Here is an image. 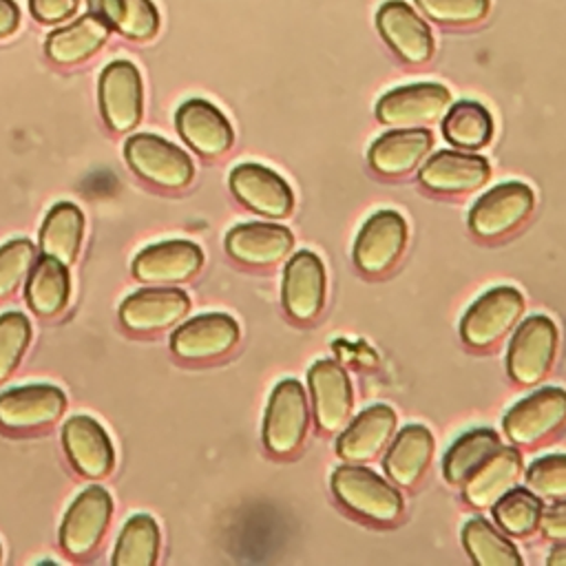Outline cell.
<instances>
[{"mask_svg": "<svg viewBox=\"0 0 566 566\" xmlns=\"http://www.w3.org/2000/svg\"><path fill=\"white\" fill-rule=\"evenodd\" d=\"M332 491L345 509L376 524H394L402 515L400 493L363 464L338 467Z\"/></svg>", "mask_w": 566, "mask_h": 566, "instance_id": "1", "label": "cell"}, {"mask_svg": "<svg viewBox=\"0 0 566 566\" xmlns=\"http://www.w3.org/2000/svg\"><path fill=\"white\" fill-rule=\"evenodd\" d=\"M310 427L305 389L296 380H281L268 402L263 420V444L272 455L285 458L301 449Z\"/></svg>", "mask_w": 566, "mask_h": 566, "instance_id": "2", "label": "cell"}, {"mask_svg": "<svg viewBox=\"0 0 566 566\" xmlns=\"http://www.w3.org/2000/svg\"><path fill=\"white\" fill-rule=\"evenodd\" d=\"M524 296L509 285L484 292L464 312L460 321V336L473 349H486L500 343L513 325L522 318Z\"/></svg>", "mask_w": 566, "mask_h": 566, "instance_id": "3", "label": "cell"}, {"mask_svg": "<svg viewBox=\"0 0 566 566\" xmlns=\"http://www.w3.org/2000/svg\"><path fill=\"white\" fill-rule=\"evenodd\" d=\"M555 352H557L555 323L542 314L524 318L509 345V356H506L509 376L524 387L537 385L551 371Z\"/></svg>", "mask_w": 566, "mask_h": 566, "instance_id": "4", "label": "cell"}, {"mask_svg": "<svg viewBox=\"0 0 566 566\" xmlns=\"http://www.w3.org/2000/svg\"><path fill=\"white\" fill-rule=\"evenodd\" d=\"M124 153L130 168L155 186L179 190L192 181L195 168L190 157L179 146L159 135H133L126 142Z\"/></svg>", "mask_w": 566, "mask_h": 566, "instance_id": "5", "label": "cell"}, {"mask_svg": "<svg viewBox=\"0 0 566 566\" xmlns=\"http://www.w3.org/2000/svg\"><path fill=\"white\" fill-rule=\"evenodd\" d=\"M535 195L522 181H504L482 195L469 214V228L475 237L493 241L517 226H522L533 212Z\"/></svg>", "mask_w": 566, "mask_h": 566, "instance_id": "6", "label": "cell"}, {"mask_svg": "<svg viewBox=\"0 0 566 566\" xmlns=\"http://www.w3.org/2000/svg\"><path fill=\"white\" fill-rule=\"evenodd\" d=\"M449 104V88L436 82H418L385 93L376 104V117L394 128H420L438 122Z\"/></svg>", "mask_w": 566, "mask_h": 566, "instance_id": "7", "label": "cell"}, {"mask_svg": "<svg viewBox=\"0 0 566 566\" xmlns=\"http://www.w3.org/2000/svg\"><path fill=\"white\" fill-rule=\"evenodd\" d=\"M566 422V389L544 387L515 402L504 416V431L511 442L533 447L546 440Z\"/></svg>", "mask_w": 566, "mask_h": 566, "instance_id": "8", "label": "cell"}, {"mask_svg": "<svg viewBox=\"0 0 566 566\" xmlns=\"http://www.w3.org/2000/svg\"><path fill=\"white\" fill-rule=\"evenodd\" d=\"M407 243V223L396 210L374 212L354 241V263L367 276L389 272Z\"/></svg>", "mask_w": 566, "mask_h": 566, "instance_id": "9", "label": "cell"}, {"mask_svg": "<svg viewBox=\"0 0 566 566\" xmlns=\"http://www.w3.org/2000/svg\"><path fill=\"white\" fill-rule=\"evenodd\" d=\"M99 108L106 124L117 133H128L139 124L144 88L133 62L115 60L106 64L99 75Z\"/></svg>", "mask_w": 566, "mask_h": 566, "instance_id": "10", "label": "cell"}, {"mask_svg": "<svg viewBox=\"0 0 566 566\" xmlns=\"http://www.w3.org/2000/svg\"><path fill=\"white\" fill-rule=\"evenodd\" d=\"M376 27L402 62L420 66L433 57L431 29L405 0H387L380 4Z\"/></svg>", "mask_w": 566, "mask_h": 566, "instance_id": "11", "label": "cell"}, {"mask_svg": "<svg viewBox=\"0 0 566 566\" xmlns=\"http://www.w3.org/2000/svg\"><path fill=\"white\" fill-rule=\"evenodd\" d=\"M113 513V502L106 489L88 486L82 491L73 504L69 506L62 526H60V544L62 548L73 555L82 557L88 555L102 539L108 520Z\"/></svg>", "mask_w": 566, "mask_h": 566, "instance_id": "12", "label": "cell"}, {"mask_svg": "<svg viewBox=\"0 0 566 566\" xmlns=\"http://www.w3.org/2000/svg\"><path fill=\"white\" fill-rule=\"evenodd\" d=\"M237 340V321L228 314L210 312L179 325L170 336V347L184 360H210L228 354Z\"/></svg>", "mask_w": 566, "mask_h": 566, "instance_id": "13", "label": "cell"}, {"mask_svg": "<svg viewBox=\"0 0 566 566\" xmlns=\"http://www.w3.org/2000/svg\"><path fill=\"white\" fill-rule=\"evenodd\" d=\"M283 307L285 312L301 321H314L325 305V268L323 261L310 252H296L283 272Z\"/></svg>", "mask_w": 566, "mask_h": 566, "instance_id": "14", "label": "cell"}, {"mask_svg": "<svg viewBox=\"0 0 566 566\" xmlns=\"http://www.w3.org/2000/svg\"><path fill=\"white\" fill-rule=\"evenodd\" d=\"M230 188L243 206L265 217L279 219L294 208V195L287 181L261 164H239L230 172Z\"/></svg>", "mask_w": 566, "mask_h": 566, "instance_id": "15", "label": "cell"}, {"mask_svg": "<svg viewBox=\"0 0 566 566\" xmlns=\"http://www.w3.org/2000/svg\"><path fill=\"white\" fill-rule=\"evenodd\" d=\"M314 400L316 424L325 433H336L352 413V382L347 371L334 360H316L307 374Z\"/></svg>", "mask_w": 566, "mask_h": 566, "instance_id": "16", "label": "cell"}, {"mask_svg": "<svg viewBox=\"0 0 566 566\" xmlns=\"http://www.w3.org/2000/svg\"><path fill=\"white\" fill-rule=\"evenodd\" d=\"M203 265V252L190 241H161L144 248L133 261V274L142 283L170 285L188 281Z\"/></svg>", "mask_w": 566, "mask_h": 566, "instance_id": "17", "label": "cell"}, {"mask_svg": "<svg viewBox=\"0 0 566 566\" xmlns=\"http://www.w3.org/2000/svg\"><path fill=\"white\" fill-rule=\"evenodd\" d=\"M190 310L186 292L177 287H144L133 292L119 305V321L130 332H157L166 329Z\"/></svg>", "mask_w": 566, "mask_h": 566, "instance_id": "18", "label": "cell"}, {"mask_svg": "<svg viewBox=\"0 0 566 566\" xmlns=\"http://www.w3.org/2000/svg\"><path fill=\"white\" fill-rule=\"evenodd\" d=\"M489 175V161L480 155L460 150H438L424 161L418 179L424 188L433 192L460 195L482 188Z\"/></svg>", "mask_w": 566, "mask_h": 566, "instance_id": "19", "label": "cell"}, {"mask_svg": "<svg viewBox=\"0 0 566 566\" xmlns=\"http://www.w3.org/2000/svg\"><path fill=\"white\" fill-rule=\"evenodd\" d=\"M66 398L53 385H27L0 394V424L15 431L44 427L62 416Z\"/></svg>", "mask_w": 566, "mask_h": 566, "instance_id": "20", "label": "cell"}, {"mask_svg": "<svg viewBox=\"0 0 566 566\" xmlns=\"http://www.w3.org/2000/svg\"><path fill=\"white\" fill-rule=\"evenodd\" d=\"M177 130L184 142L203 157H219L234 142L228 117L206 99H188L177 111Z\"/></svg>", "mask_w": 566, "mask_h": 566, "instance_id": "21", "label": "cell"}, {"mask_svg": "<svg viewBox=\"0 0 566 566\" xmlns=\"http://www.w3.org/2000/svg\"><path fill=\"white\" fill-rule=\"evenodd\" d=\"M396 431V413L387 405H374L360 411L336 440V453L349 464L374 460Z\"/></svg>", "mask_w": 566, "mask_h": 566, "instance_id": "22", "label": "cell"}, {"mask_svg": "<svg viewBox=\"0 0 566 566\" xmlns=\"http://www.w3.org/2000/svg\"><path fill=\"white\" fill-rule=\"evenodd\" d=\"M62 442L73 467L86 478H104L113 469V444L104 427L88 416H73L64 422Z\"/></svg>", "mask_w": 566, "mask_h": 566, "instance_id": "23", "label": "cell"}, {"mask_svg": "<svg viewBox=\"0 0 566 566\" xmlns=\"http://www.w3.org/2000/svg\"><path fill=\"white\" fill-rule=\"evenodd\" d=\"M294 237L276 223H241L226 237L228 254L245 265H274L287 256Z\"/></svg>", "mask_w": 566, "mask_h": 566, "instance_id": "24", "label": "cell"}, {"mask_svg": "<svg viewBox=\"0 0 566 566\" xmlns=\"http://www.w3.org/2000/svg\"><path fill=\"white\" fill-rule=\"evenodd\" d=\"M433 135L427 128H396L380 135L369 148V166L385 177L411 172L431 150Z\"/></svg>", "mask_w": 566, "mask_h": 566, "instance_id": "25", "label": "cell"}, {"mask_svg": "<svg viewBox=\"0 0 566 566\" xmlns=\"http://www.w3.org/2000/svg\"><path fill=\"white\" fill-rule=\"evenodd\" d=\"M520 475H522L520 451L511 447H500L464 480V500L473 509H489L506 491H511L517 484Z\"/></svg>", "mask_w": 566, "mask_h": 566, "instance_id": "26", "label": "cell"}, {"mask_svg": "<svg viewBox=\"0 0 566 566\" xmlns=\"http://www.w3.org/2000/svg\"><path fill=\"white\" fill-rule=\"evenodd\" d=\"M433 436L422 424H407L398 431L385 455V471L398 486L411 489L420 482L433 458Z\"/></svg>", "mask_w": 566, "mask_h": 566, "instance_id": "27", "label": "cell"}, {"mask_svg": "<svg viewBox=\"0 0 566 566\" xmlns=\"http://www.w3.org/2000/svg\"><path fill=\"white\" fill-rule=\"evenodd\" d=\"M111 35V24L97 11H91L71 24L49 33L44 51L55 64H77L91 57Z\"/></svg>", "mask_w": 566, "mask_h": 566, "instance_id": "28", "label": "cell"}, {"mask_svg": "<svg viewBox=\"0 0 566 566\" xmlns=\"http://www.w3.org/2000/svg\"><path fill=\"white\" fill-rule=\"evenodd\" d=\"M69 292L71 279L66 265L46 254L35 259L27 281V301L31 310L40 316H53L66 305Z\"/></svg>", "mask_w": 566, "mask_h": 566, "instance_id": "29", "label": "cell"}, {"mask_svg": "<svg viewBox=\"0 0 566 566\" xmlns=\"http://www.w3.org/2000/svg\"><path fill=\"white\" fill-rule=\"evenodd\" d=\"M84 232V217L73 203H55L40 230V248L46 256L57 259L64 265H71L77 256Z\"/></svg>", "mask_w": 566, "mask_h": 566, "instance_id": "30", "label": "cell"}, {"mask_svg": "<svg viewBox=\"0 0 566 566\" xmlns=\"http://www.w3.org/2000/svg\"><path fill=\"white\" fill-rule=\"evenodd\" d=\"M442 135L458 148L480 150L493 137V117L484 104L460 99L447 108L442 119Z\"/></svg>", "mask_w": 566, "mask_h": 566, "instance_id": "31", "label": "cell"}, {"mask_svg": "<svg viewBox=\"0 0 566 566\" xmlns=\"http://www.w3.org/2000/svg\"><path fill=\"white\" fill-rule=\"evenodd\" d=\"M500 449V438L491 429H473L460 436L444 455L442 471L447 482L462 484L489 455Z\"/></svg>", "mask_w": 566, "mask_h": 566, "instance_id": "32", "label": "cell"}, {"mask_svg": "<svg viewBox=\"0 0 566 566\" xmlns=\"http://www.w3.org/2000/svg\"><path fill=\"white\" fill-rule=\"evenodd\" d=\"M159 528L150 515H133L115 544V566H153L159 555Z\"/></svg>", "mask_w": 566, "mask_h": 566, "instance_id": "33", "label": "cell"}, {"mask_svg": "<svg viewBox=\"0 0 566 566\" xmlns=\"http://www.w3.org/2000/svg\"><path fill=\"white\" fill-rule=\"evenodd\" d=\"M462 544L469 557L480 566H522V555L515 546L482 517H473L464 524Z\"/></svg>", "mask_w": 566, "mask_h": 566, "instance_id": "34", "label": "cell"}, {"mask_svg": "<svg viewBox=\"0 0 566 566\" xmlns=\"http://www.w3.org/2000/svg\"><path fill=\"white\" fill-rule=\"evenodd\" d=\"M97 13L128 40H150L159 29V11L153 0H99Z\"/></svg>", "mask_w": 566, "mask_h": 566, "instance_id": "35", "label": "cell"}, {"mask_svg": "<svg viewBox=\"0 0 566 566\" xmlns=\"http://www.w3.org/2000/svg\"><path fill=\"white\" fill-rule=\"evenodd\" d=\"M544 504L528 489H511L493 504L497 526L515 537H526L539 526Z\"/></svg>", "mask_w": 566, "mask_h": 566, "instance_id": "36", "label": "cell"}, {"mask_svg": "<svg viewBox=\"0 0 566 566\" xmlns=\"http://www.w3.org/2000/svg\"><path fill=\"white\" fill-rule=\"evenodd\" d=\"M422 13L447 27H469L486 18L491 0H416Z\"/></svg>", "mask_w": 566, "mask_h": 566, "instance_id": "37", "label": "cell"}, {"mask_svg": "<svg viewBox=\"0 0 566 566\" xmlns=\"http://www.w3.org/2000/svg\"><path fill=\"white\" fill-rule=\"evenodd\" d=\"M526 486L537 497H566V453H553L535 460L526 471Z\"/></svg>", "mask_w": 566, "mask_h": 566, "instance_id": "38", "label": "cell"}, {"mask_svg": "<svg viewBox=\"0 0 566 566\" xmlns=\"http://www.w3.org/2000/svg\"><path fill=\"white\" fill-rule=\"evenodd\" d=\"M31 338L29 321L18 312H7L0 316V382L20 363Z\"/></svg>", "mask_w": 566, "mask_h": 566, "instance_id": "39", "label": "cell"}, {"mask_svg": "<svg viewBox=\"0 0 566 566\" xmlns=\"http://www.w3.org/2000/svg\"><path fill=\"white\" fill-rule=\"evenodd\" d=\"M35 263V245L29 239H13L0 248V298L9 296Z\"/></svg>", "mask_w": 566, "mask_h": 566, "instance_id": "40", "label": "cell"}, {"mask_svg": "<svg viewBox=\"0 0 566 566\" xmlns=\"http://www.w3.org/2000/svg\"><path fill=\"white\" fill-rule=\"evenodd\" d=\"M80 0H29V9L35 20L55 24L71 18L77 11Z\"/></svg>", "mask_w": 566, "mask_h": 566, "instance_id": "41", "label": "cell"}, {"mask_svg": "<svg viewBox=\"0 0 566 566\" xmlns=\"http://www.w3.org/2000/svg\"><path fill=\"white\" fill-rule=\"evenodd\" d=\"M539 526L544 537L553 542H566V497L542 511Z\"/></svg>", "mask_w": 566, "mask_h": 566, "instance_id": "42", "label": "cell"}, {"mask_svg": "<svg viewBox=\"0 0 566 566\" xmlns=\"http://www.w3.org/2000/svg\"><path fill=\"white\" fill-rule=\"evenodd\" d=\"M20 24V9L13 0H0V38L11 35Z\"/></svg>", "mask_w": 566, "mask_h": 566, "instance_id": "43", "label": "cell"}, {"mask_svg": "<svg viewBox=\"0 0 566 566\" xmlns=\"http://www.w3.org/2000/svg\"><path fill=\"white\" fill-rule=\"evenodd\" d=\"M548 566H566V542H559L546 557Z\"/></svg>", "mask_w": 566, "mask_h": 566, "instance_id": "44", "label": "cell"}, {"mask_svg": "<svg viewBox=\"0 0 566 566\" xmlns=\"http://www.w3.org/2000/svg\"><path fill=\"white\" fill-rule=\"evenodd\" d=\"M86 2H88L91 11H97V7H99V0H86Z\"/></svg>", "mask_w": 566, "mask_h": 566, "instance_id": "45", "label": "cell"}, {"mask_svg": "<svg viewBox=\"0 0 566 566\" xmlns=\"http://www.w3.org/2000/svg\"><path fill=\"white\" fill-rule=\"evenodd\" d=\"M0 557H2V548H0Z\"/></svg>", "mask_w": 566, "mask_h": 566, "instance_id": "46", "label": "cell"}]
</instances>
